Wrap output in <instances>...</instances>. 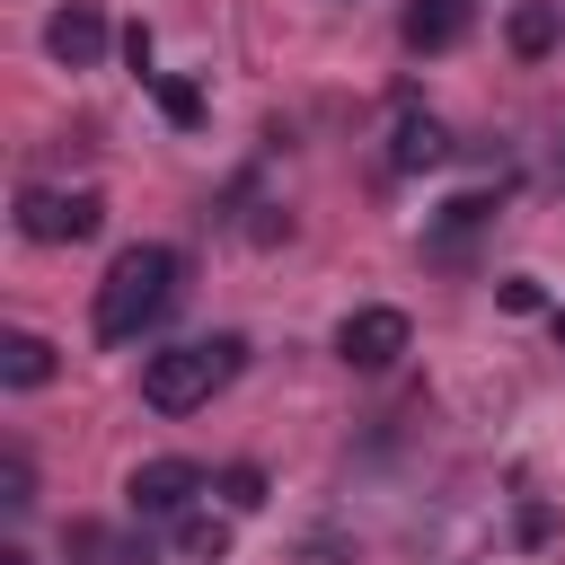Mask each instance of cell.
<instances>
[{
    "label": "cell",
    "instance_id": "6da1fadb",
    "mask_svg": "<svg viewBox=\"0 0 565 565\" xmlns=\"http://www.w3.org/2000/svg\"><path fill=\"white\" fill-rule=\"evenodd\" d=\"M177 247H159V238H141V247H124L115 265H106V282H97V344H132L141 327H159L168 318V300H177Z\"/></svg>",
    "mask_w": 565,
    "mask_h": 565
},
{
    "label": "cell",
    "instance_id": "7a4b0ae2",
    "mask_svg": "<svg viewBox=\"0 0 565 565\" xmlns=\"http://www.w3.org/2000/svg\"><path fill=\"white\" fill-rule=\"evenodd\" d=\"M238 362H247L238 335H185V344H168V353L141 362V397H150L159 415H194V406H212V397L238 380Z\"/></svg>",
    "mask_w": 565,
    "mask_h": 565
},
{
    "label": "cell",
    "instance_id": "3957f363",
    "mask_svg": "<svg viewBox=\"0 0 565 565\" xmlns=\"http://www.w3.org/2000/svg\"><path fill=\"white\" fill-rule=\"evenodd\" d=\"M18 230L44 238V247H79V238L106 230V194H97V185H79V194H44V185H26V194H18Z\"/></svg>",
    "mask_w": 565,
    "mask_h": 565
},
{
    "label": "cell",
    "instance_id": "277c9868",
    "mask_svg": "<svg viewBox=\"0 0 565 565\" xmlns=\"http://www.w3.org/2000/svg\"><path fill=\"white\" fill-rule=\"evenodd\" d=\"M335 353H344L353 371H388V362L406 353V309H353V318L335 327Z\"/></svg>",
    "mask_w": 565,
    "mask_h": 565
},
{
    "label": "cell",
    "instance_id": "5b68a950",
    "mask_svg": "<svg viewBox=\"0 0 565 565\" xmlns=\"http://www.w3.org/2000/svg\"><path fill=\"white\" fill-rule=\"evenodd\" d=\"M44 53H53L62 71H97V62H106V18H97V9H53V18H44Z\"/></svg>",
    "mask_w": 565,
    "mask_h": 565
},
{
    "label": "cell",
    "instance_id": "8992f818",
    "mask_svg": "<svg viewBox=\"0 0 565 565\" xmlns=\"http://www.w3.org/2000/svg\"><path fill=\"white\" fill-rule=\"evenodd\" d=\"M194 486H203V468H194V459H141L124 494H132V512H185V503H194Z\"/></svg>",
    "mask_w": 565,
    "mask_h": 565
},
{
    "label": "cell",
    "instance_id": "52a82bcc",
    "mask_svg": "<svg viewBox=\"0 0 565 565\" xmlns=\"http://www.w3.org/2000/svg\"><path fill=\"white\" fill-rule=\"evenodd\" d=\"M477 26V0H406V44L415 53H450Z\"/></svg>",
    "mask_w": 565,
    "mask_h": 565
},
{
    "label": "cell",
    "instance_id": "ba28073f",
    "mask_svg": "<svg viewBox=\"0 0 565 565\" xmlns=\"http://www.w3.org/2000/svg\"><path fill=\"white\" fill-rule=\"evenodd\" d=\"M0 380H9V388H44V380H53V344L26 335V327H9V335H0Z\"/></svg>",
    "mask_w": 565,
    "mask_h": 565
},
{
    "label": "cell",
    "instance_id": "9c48e42d",
    "mask_svg": "<svg viewBox=\"0 0 565 565\" xmlns=\"http://www.w3.org/2000/svg\"><path fill=\"white\" fill-rule=\"evenodd\" d=\"M177 556L185 565H221L230 556V521L221 512H177Z\"/></svg>",
    "mask_w": 565,
    "mask_h": 565
},
{
    "label": "cell",
    "instance_id": "30bf717a",
    "mask_svg": "<svg viewBox=\"0 0 565 565\" xmlns=\"http://www.w3.org/2000/svg\"><path fill=\"white\" fill-rule=\"evenodd\" d=\"M441 150H450V132H441L433 115H397V141H388V159H397V168H433Z\"/></svg>",
    "mask_w": 565,
    "mask_h": 565
},
{
    "label": "cell",
    "instance_id": "8fae6325",
    "mask_svg": "<svg viewBox=\"0 0 565 565\" xmlns=\"http://www.w3.org/2000/svg\"><path fill=\"white\" fill-rule=\"evenodd\" d=\"M512 53H521V62L556 53V9H547V0H521V9H512Z\"/></svg>",
    "mask_w": 565,
    "mask_h": 565
},
{
    "label": "cell",
    "instance_id": "7c38bea8",
    "mask_svg": "<svg viewBox=\"0 0 565 565\" xmlns=\"http://www.w3.org/2000/svg\"><path fill=\"white\" fill-rule=\"evenodd\" d=\"M221 503L230 512H265V468H221Z\"/></svg>",
    "mask_w": 565,
    "mask_h": 565
},
{
    "label": "cell",
    "instance_id": "4fadbf2b",
    "mask_svg": "<svg viewBox=\"0 0 565 565\" xmlns=\"http://www.w3.org/2000/svg\"><path fill=\"white\" fill-rule=\"evenodd\" d=\"M0 503H9V512H26V503H35V468H26V450H9V459H0Z\"/></svg>",
    "mask_w": 565,
    "mask_h": 565
},
{
    "label": "cell",
    "instance_id": "5bb4252c",
    "mask_svg": "<svg viewBox=\"0 0 565 565\" xmlns=\"http://www.w3.org/2000/svg\"><path fill=\"white\" fill-rule=\"evenodd\" d=\"M159 106H168V124H203V97H194V79H159Z\"/></svg>",
    "mask_w": 565,
    "mask_h": 565
},
{
    "label": "cell",
    "instance_id": "9a60e30c",
    "mask_svg": "<svg viewBox=\"0 0 565 565\" xmlns=\"http://www.w3.org/2000/svg\"><path fill=\"white\" fill-rule=\"evenodd\" d=\"M494 300H503L512 318H530V309H539V282H530V274H503V282H494Z\"/></svg>",
    "mask_w": 565,
    "mask_h": 565
},
{
    "label": "cell",
    "instance_id": "2e32d148",
    "mask_svg": "<svg viewBox=\"0 0 565 565\" xmlns=\"http://www.w3.org/2000/svg\"><path fill=\"white\" fill-rule=\"evenodd\" d=\"M0 565H35V556H26V547H0Z\"/></svg>",
    "mask_w": 565,
    "mask_h": 565
}]
</instances>
